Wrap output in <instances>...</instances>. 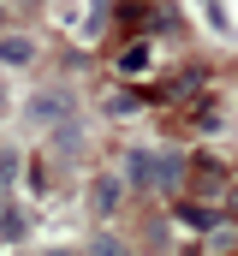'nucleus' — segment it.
<instances>
[{
	"instance_id": "obj_6",
	"label": "nucleus",
	"mask_w": 238,
	"mask_h": 256,
	"mask_svg": "<svg viewBox=\"0 0 238 256\" xmlns=\"http://www.w3.org/2000/svg\"><path fill=\"white\" fill-rule=\"evenodd\" d=\"M114 202H119V185H114V179H108V185H96V208H102V214H108Z\"/></svg>"
},
{
	"instance_id": "obj_2",
	"label": "nucleus",
	"mask_w": 238,
	"mask_h": 256,
	"mask_svg": "<svg viewBox=\"0 0 238 256\" xmlns=\"http://www.w3.org/2000/svg\"><path fill=\"white\" fill-rule=\"evenodd\" d=\"M161 161L155 155H131V185H161V173H155Z\"/></svg>"
},
{
	"instance_id": "obj_4",
	"label": "nucleus",
	"mask_w": 238,
	"mask_h": 256,
	"mask_svg": "<svg viewBox=\"0 0 238 256\" xmlns=\"http://www.w3.org/2000/svg\"><path fill=\"white\" fill-rule=\"evenodd\" d=\"M143 66H149V42H137V48L119 54V72H143Z\"/></svg>"
},
{
	"instance_id": "obj_5",
	"label": "nucleus",
	"mask_w": 238,
	"mask_h": 256,
	"mask_svg": "<svg viewBox=\"0 0 238 256\" xmlns=\"http://www.w3.org/2000/svg\"><path fill=\"white\" fill-rule=\"evenodd\" d=\"M0 238H24V214L18 208H0Z\"/></svg>"
},
{
	"instance_id": "obj_3",
	"label": "nucleus",
	"mask_w": 238,
	"mask_h": 256,
	"mask_svg": "<svg viewBox=\"0 0 238 256\" xmlns=\"http://www.w3.org/2000/svg\"><path fill=\"white\" fill-rule=\"evenodd\" d=\"M184 220H190V226H196V232H208V226H214V220H220V214H214V208H208V202H184Z\"/></svg>"
},
{
	"instance_id": "obj_1",
	"label": "nucleus",
	"mask_w": 238,
	"mask_h": 256,
	"mask_svg": "<svg viewBox=\"0 0 238 256\" xmlns=\"http://www.w3.org/2000/svg\"><path fill=\"white\" fill-rule=\"evenodd\" d=\"M190 185H202L208 196H220L226 191V167L220 161H190Z\"/></svg>"
}]
</instances>
